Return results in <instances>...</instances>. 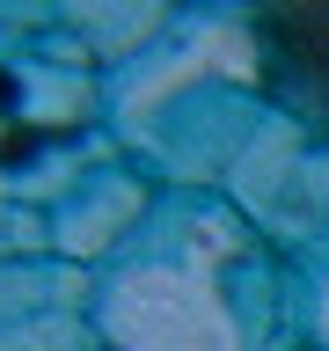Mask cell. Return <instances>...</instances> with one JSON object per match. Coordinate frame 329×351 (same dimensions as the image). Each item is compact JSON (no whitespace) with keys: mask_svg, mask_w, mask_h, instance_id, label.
Listing matches in <instances>:
<instances>
[{"mask_svg":"<svg viewBox=\"0 0 329 351\" xmlns=\"http://www.w3.org/2000/svg\"><path fill=\"white\" fill-rule=\"evenodd\" d=\"M256 59L263 81L300 125L329 132V8H271L256 15Z\"/></svg>","mask_w":329,"mask_h":351,"instance_id":"6da1fadb","label":"cell"},{"mask_svg":"<svg viewBox=\"0 0 329 351\" xmlns=\"http://www.w3.org/2000/svg\"><path fill=\"white\" fill-rule=\"evenodd\" d=\"M0 103H15V81H8V73H0Z\"/></svg>","mask_w":329,"mask_h":351,"instance_id":"7a4b0ae2","label":"cell"}]
</instances>
